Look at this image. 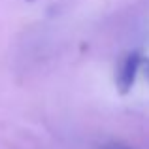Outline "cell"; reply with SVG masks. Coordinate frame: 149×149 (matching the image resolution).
Masks as SVG:
<instances>
[{
	"mask_svg": "<svg viewBox=\"0 0 149 149\" xmlns=\"http://www.w3.org/2000/svg\"><path fill=\"white\" fill-rule=\"evenodd\" d=\"M140 61H142V53H138V51H132L123 58L119 70H117V77H115L117 91L121 95L130 93V89L134 87L136 77H138V72H140Z\"/></svg>",
	"mask_w": 149,
	"mask_h": 149,
	"instance_id": "6da1fadb",
	"label": "cell"
},
{
	"mask_svg": "<svg viewBox=\"0 0 149 149\" xmlns=\"http://www.w3.org/2000/svg\"><path fill=\"white\" fill-rule=\"evenodd\" d=\"M140 70L143 72L146 79L149 81V57H143V55H142V61H140Z\"/></svg>",
	"mask_w": 149,
	"mask_h": 149,
	"instance_id": "7a4b0ae2",
	"label": "cell"
}]
</instances>
